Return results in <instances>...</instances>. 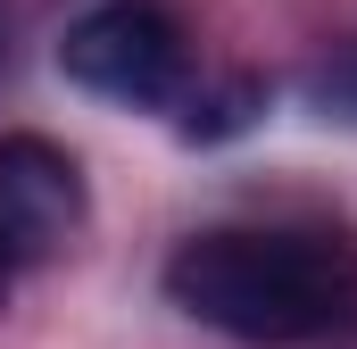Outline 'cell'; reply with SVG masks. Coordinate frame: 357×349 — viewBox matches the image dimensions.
Masks as SVG:
<instances>
[{
  "instance_id": "3",
  "label": "cell",
  "mask_w": 357,
  "mask_h": 349,
  "mask_svg": "<svg viewBox=\"0 0 357 349\" xmlns=\"http://www.w3.org/2000/svg\"><path fill=\"white\" fill-rule=\"evenodd\" d=\"M91 225L84 167L42 133H0V274L50 266Z\"/></svg>"
},
{
  "instance_id": "2",
  "label": "cell",
  "mask_w": 357,
  "mask_h": 349,
  "mask_svg": "<svg viewBox=\"0 0 357 349\" xmlns=\"http://www.w3.org/2000/svg\"><path fill=\"white\" fill-rule=\"evenodd\" d=\"M59 75L116 108H175L191 91V42L167 0H100L91 17L67 25Z\"/></svg>"
},
{
  "instance_id": "1",
  "label": "cell",
  "mask_w": 357,
  "mask_h": 349,
  "mask_svg": "<svg viewBox=\"0 0 357 349\" xmlns=\"http://www.w3.org/2000/svg\"><path fill=\"white\" fill-rule=\"evenodd\" d=\"M167 299L250 349H299L357 316V242L333 225H216L167 258Z\"/></svg>"
},
{
  "instance_id": "4",
  "label": "cell",
  "mask_w": 357,
  "mask_h": 349,
  "mask_svg": "<svg viewBox=\"0 0 357 349\" xmlns=\"http://www.w3.org/2000/svg\"><path fill=\"white\" fill-rule=\"evenodd\" d=\"M8 25H17V0H0V59H8Z\"/></svg>"
}]
</instances>
